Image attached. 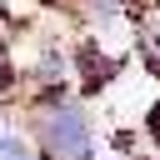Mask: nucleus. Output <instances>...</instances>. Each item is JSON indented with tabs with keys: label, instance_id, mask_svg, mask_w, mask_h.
I'll list each match as a JSON object with an SVG mask.
<instances>
[{
	"label": "nucleus",
	"instance_id": "f257e3e1",
	"mask_svg": "<svg viewBox=\"0 0 160 160\" xmlns=\"http://www.w3.org/2000/svg\"><path fill=\"white\" fill-rule=\"evenodd\" d=\"M30 140L40 160H100L95 145V120L80 100H55V105H35L30 110Z\"/></svg>",
	"mask_w": 160,
	"mask_h": 160
},
{
	"label": "nucleus",
	"instance_id": "f03ea898",
	"mask_svg": "<svg viewBox=\"0 0 160 160\" xmlns=\"http://www.w3.org/2000/svg\"><path fill=\"white\" fill-rule=\"evenodd\" d=\"M75 10H80L90 25H115V20H125L130 0H75Z\"/></svg>",
	"mask_w": 160,
	"mask_h": 160
},
{
	"label": "nucleus",
	"instance_id": "7ed1b4c3",
	"mask_svg": "<svg viewBox=\"0 0 160 160\" xmlns=\"http://www.w3.org/2000/svg\"><path fill=\"white\" fill-rule=\"evenodd\" d=\"M0 160H40V155L20 135V125H0Z\"/></svg>",
	"mask_w": 160,
	"mask_h": 160
},
{
	"label": "nucleus",
	"instance_id": "20e7f679",
	"mask_svg": "<svg viewBox=\"0 0 160 160\" xmlns=\"http://www.w3.org/2000/svg\"><path fill=\"white\" fill-rule=\"evenodd\" d=\"M140 130H145V140H150V145L160 150V95H155V100L145 105V115H140Z\"/></svg>",
	"mask_w": 160,
	"mask_h": 160
}]
</instances>
